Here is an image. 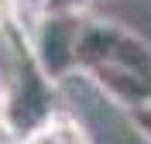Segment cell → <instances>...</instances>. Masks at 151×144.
I'll list each match as a JSON object with an SVG mask.
<instances>
[{
	"mask_svg": "<svg viewBox=\"0 0 151 144\" xmlns=\"http://www.w3.org/2000/svg\"><path fill=\"white\" fill-rule=\"evenodd\" d=\"M127 117H131V127L151 144V103L141 106V110H134V113H127Z\"/></svg>",
	"mask_w": 151,
	"mask_h": 144,
	"instance_id": "8992f818",
	"label": "cell"
},
{
	"mask_svg": "<svg viewBox=\"0 0 151 144\" xmlns=\"http://www.w3.org/2000/svg\"><path fill=\"white\" fill-rule=\"evenodd\" d=\"M93 7V0H10V10L17 17H52V14H86Z\"/></svg>",
	"mask_w": 151,
	"mask_h": 144,
	"instance_id": "5b68a950",
	"label": "cell"
},
{
	"mask_svg": "<svg viewBox=\"0 0 151 144\" xmlns=\"http://www.w3.org/2000/svg\"><path fill=\"white\" fill-rule=\"evenodd\" d=\"M100 96H106L124 113H134L151 103V72L134 65H93L83 72Z\"/></svg>",
	"mask_w": 151,
	"mask_h": 144,
	"instance_id": "3957f363",
	"label": "cell"
},
{
	"mask_svg": "<svg viewBox=\"0 0 151 144\" xmlns=\"http://www.w3.org/2000/svg\"><path fill=\"white\" fill-rule=\"evenodd\" d=\"M24 144H89V134L83 130L79 120L55 113L45 127H38L24 137Z\"/></svg>",
	"mask_w": 151,
	"mask_h": 144,
	"instance_id": "277c9868",
	"label": "cell"
},
{
	"mask_svg": "<svg viewBox=\"0 0 151 144\" xmlns=\"http://www.w3.org/2000/svg\"><path fill=\"white\" fill-rule=\"evenodd\" d=\"M86 14H52L38 17L28 28V41L38 65L45 69L48 79H65L79 72V31Z\"/></svg>",
	"mask_w": 151,
	"mask_h": 144,
	"instance_id": "7a4b0ae2",
	"label": "cell"
},
{
	"mask_svg": "<svg viewBox=\"0 0 151 144\" xmlns=\"http://www.w3.org/2000/svg\"><path fill=\"white\" fill-rule=\"evenodd\" d=\"M93 65H134L151 72V41L124 24L86 14L79 31V72Z\"/></svg>",
	"mask_w": 151,
	"mask_h": 144,
	"instance_id": "6da1fadb",
	"label": "cell"
}]
</instances>
